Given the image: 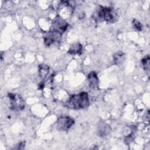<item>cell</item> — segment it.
<instances>
[{"label":"cell","mask_w":150,"mask_h":150,"mask_svg":"<svg viewBox=\"0 0 150 150\" xmlns=\"http://www.w3.org/2000/svg\"><path fill=\"white\" fill-rule=\"evenodd\" d=\"M94 19L97 22L114 23L118 21V15L114 8L100 5L94 14Z\"/></svg>","instance_id":"1"},{"label":"cell","mask_w":150,"mask_h":150,"mask_svg":"<svg viewBox=\"0 0 150 150\" xmlns=\"http://www.w3.org/2000/svg\"><path fill=\"white\" fill-rule=\"evenodd\" d=\"M89 104L90 100L88 95L87 93L84 91L71 96L69 100L66 103V106L67 107L74 110L87 108Z\"/></svg>","instance_id":"2"},{"label":"cell","mask_w":150,"mask_h":150,"mask_svg":"<svg viewBox=\"0 0 150 150\" xmlns=\"http://www.w3.org/2000/svg\"><path fill=\"white\" fill-rule=\"evenodd\" d=\"M8 98L11 109L14 111H21L24 109L25 105V101L19 94L9 93L8 94Z\"/></svg>","instance_id":"3"},{"label":"cell","mask_w":150,"mask_h":150,"mask_svg":"<svg viewBox=\"0 0 150 150\" xmlns=\"http://www.w3.org/2000/svg\"><path fill=\"white\" fill-rule=\"evenodd\" d=\"M74 124V120L70 117L63 116L58 118L56 122V128L62 131H68Z\"/></svg>","instance_id":"4"},{"label":"cell","mask_w":150,"mask_h":150,"mask_svg":"<svg viewBox=\"0 0 150 150\" xmlns=\"http://www.w3.org/2000/svg\"><path fill=\"white\" fill-rule=\"evenodd\" d=\"M68 27L66 21L61 16L57 15L53 21L50 30L57 31L60 33H64Z\"/></svg>","instance_id":"5"},{"label":"cell","mask_w":150,"mask_h":150,"mask_svg":"<svg viewBox=\"0 0 150 150\" xmlns=\"http://www.w3.org/2000/svg\"><path fill=\"white\" fill-rule=\"evenodd\" d=\"M62 33L53 30H50L44 36V43L46 46H50L54 43L59 42L62 38Z\"/></svg>","instance_id":"6"},{"label":"cell","mask_w":150,"mask_h":150,"mask_svg":"<svg viewBox=\"0 0 150 150\" xmlns=\"http://www.w3.org/2000/svg\"><path fill=\"white\" fill-rule=\"evenodd\" d=\"M89 85L93 89H98L99 86V79L97 74L94 71L90 72L87 76Z\"/></svg>","instance_id":"7"},{"label":"cell","mask_w":150,"mask_h":150,"mask_svg":"<svg viewBox=\"0 0 150 150\" xmlns=\"http://www.w3.org/2000/svg\"><path fill=\"white\" fill-rule=\"evenodd\" d=\"M111 131L110 127L105 122H101L97 127V134L100 137H105Z\"/></svg>","instance_id":"8"},{"label":"cell","mask_w":150,"mask_h":150,"mask_svg":"<svg viewBox=\"0 0 150 150\" xmlns=\"http://www.w3.org/2000/svg\"><path fill=\"white\" fill-rule=\"evenodd\" d=\"M113 62L114 64L117 66H121L124 62L125 59V53L122 51L117 52L113 55Z\"/></svg>","instance_id":"9"},{"label":"cell","mask_w":150,"mask_h":150,"mask_svg":"<svg viewBox=\"0 0 150 150\" xmlns=\"http://www.w3.org/2000/svg\"><path fill=\"white\" fill-rule=\"evenodd\" d=\"M82 50H83V46L81 43H75L72 44L69 50L68 53L70 54H81L82 53Z\"/></svg>","instance_id":"10"},{"label":"cell","mask_w":150,"mask_h":150,"mask_svg":"<svg viewBox=\"0 0 150 150\" xmlns=\"http://www.w3.org/2000/svg\"><path fill=\"white\" fill-rule=\"evenodd\" d=\"M49 72V67L47 65L41 64L39 66V74L42 79H45Z\"/></svg>","instance_id":"11"},{"label":"cell","mask_w":150,"mask_h":150,"mask_svg":"<svg viewBox=\"0 0 150 150\" xmlns=\"http://www.w3.org/2000/svg\"><path fill=\"white\" fill-rule=\"evenodd\" d=\"M149 55L145 56L141 60V64L143 67V69L148 73L149 71Z\"/></svg>","instance_id":"12"},{"label":"cell","mask_w":150,"mask_h":150,"mask_svg":"<svg viewBox=\"0 0 150 150\" xmlns=\"http://www.w3.org/2000/svg\"><path fill=\"white\" fill-rule=\"evenodd\" d=\"M132 25L134 28L138 31H141L142 29V25L135 19H133L132 21Z\"/></svg>","instance_id":"13"},{"label":"cell","mask_w":150,"mask_h":150,"mask_svg":"<svg viewBox=\"0 0 150 150\" xmlns=\"http://www.w3.org/2000/svg\"><path fill=\"white\" fill-rule=\"evenodd\" d=\"M25 142L22 141V142H21L18 145V147H16L15 148L16 149H23L25 148Z\"/></svg>","instance_id":"14"}]
</instances>
